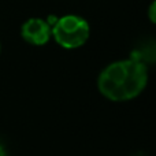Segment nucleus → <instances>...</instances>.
Returning <instances> with one entry per match:
<instances>
[{
	"label": "nucleus",
	"instance_id": "nucleus-1",
	"mask_svg": "<svg viewBox=\"0 0 156 156\" xmlns=\"http://www.w3.org/2000/svg\"><path fill=\"white\" fill-rule=\"evenodd\" d=\"M148 83V69L132 56L108 65L97 78L99 92L111 101H129L143 93Z\"/></svg>",
	"mask_w": 156,
	"mask_h": 156
},
{
	"label": "nucleus",
	"instance_id": "nucleus-2",
	"mask_svg": "<svg viewBox=\"0 0 156 156\" xmlns=\"http://www.w3.org/2000/svg\"><path fill=\"white\" fill-rule=\"evenodd\" d=\"M52 37L60 47L66 49H76L88 41L90 26L88 21L80 15H63L51 26Z\"/></svg>",
	"mask_w": 156,
	"mask_h": 156
},
{
	"label": "nucleus",
	"instance_id": "nucleus-3",
	"mask_svg": "<svg viewBox=\"0 0 156 156\" xmlns=\"http://www.w3.org/2000/svg\"><path fill=\"white\" fill-rule=\"evenodd\" d=\"M21 36L26 43L36 47L45 45L52 37L51 26L43 18H29L21 27Z\"/></svg>",
	"mask_w": 156,
	"mask_h": 156
},
{
	"label": "nucleus",
	"instance_id": "nucleus-4",
	"mask_svg": "<svg viewBox=\"0 0 156 156\" xmlns=\"http://www.w3.org/2000/svg\"><path fill=\"white\" fill-rule=\"evenodd\" d=\"M148 18L152 23L156 25V0H154L148 7Z\"/></svg>",
	"mask_w": 156,
	"mask_h": 156
},
{
	"label": "nucleus",
	"instance_id": "nucleus-5",
	"mask_svg": "<svg viewBox=\"0 0 156 156\" xmlns=\"http://www.w3.org/2000/svg\"><path fill=\"white\" fill-rule=\"evenodd\" d=\"M0 156H5V151H4V148H3L2 145H0Z\"/></svg>",
	"mask_w": 156,
	"mask_h": 156
}]
</instances>
